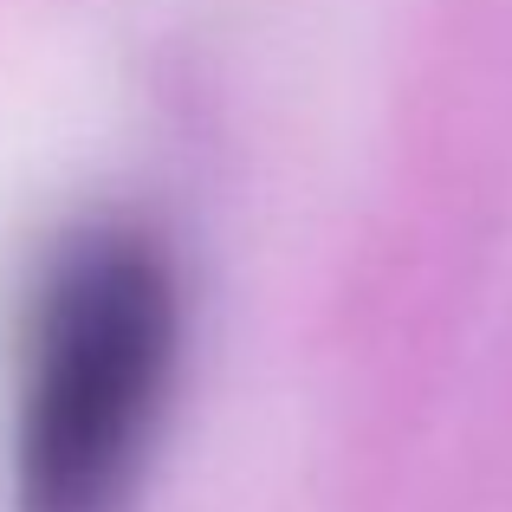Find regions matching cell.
Here are the masks:
<instances>
[{"mask_svg":"<svg viewBox=\"0 0 512 512\" xmlns=\"http://www.w3.org/2000/svg\"><path fill=\"white\" fill-rule=\"evenodd\" d=\"M175 370V273L137 221H85L26 299L13 506L124 512Z\"/></svg>","mask_w":512,"mask_h":512,"instance_id":"obj_1","label":"cell"}]
</instances>
